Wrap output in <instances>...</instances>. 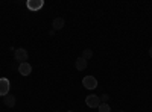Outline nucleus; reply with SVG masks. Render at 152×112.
Segmentation results:
<instances>
[{
	"label": "nucleus",
	"mask_w": 152,
	"mask_h": 112,
	"mask_svg": "<svg viewBox=\"0 0 152 112\" xmlns=\"http://www.w3.org/2000/svg\"><path fill=\"white\" fill-rule=\"evenodd\" d=\"M149 56H151V58H152V47H151V48H149Z\"/></svg>",
	"instance_id": "nucleus-13"
},
{
	"label": "nucleus",
	"mask_w": 152,
	"mask_h": 112,
	"mask_svg": "<svg viewBox=\"0 0 152 112\" xmlns=\"http://www.w3.org/2000/svg\"><path fill=\"white\" fill-rule=\"evenodd\" d=\"M9 88H11L9 80H8L6 77H2V79H0V95H2V97L8 95V94H9Z\"/></svg>",
	"instance_id": "nucleus-3"
},
{
	"label": "nucleus",
	"mask_w": 152,
	"mask_h": 112,
	"mask_svg": "<svg viewBox=\"0 0 152 112\" xmlns=\"http://www.w3.org/2000/svg\"><path fill=\"white\" fill-rule=\"evenodd\" d=\"M99 112H111V108L108 103H100L99 105Z\"/></svg>",
	"instance_id": "nucleus-10"
},
{
	"label": "nucleus",
	"mask_w": 152,
	"mask_h": 112,
	"mask_svg": "<svg viewBox=\"0 0 152 112\" xmlns=\"http://www.w3.org/2000/svg\"><path fill=\"white\" fill-rule=\"evenodd\" d=\"M91 56H93V50H90V48H85V50L82 52V58H84L85 61H88Z\"/></svg>",
	"instance_id": "nucleus-11"
},
{
	"label": "nucleus",
	"mask_w": 152,
	"mask_h": 112,
	"mask_svg": "<svg viewBox=\"0 0 152 112\" xmlns=\"http://www.w3.org/2000/svg\"><path fill=\"white\" fill-rule=\"evenodd\" d=\"M99 98H100V103H107L110 100V95L108 94H102V95H99Z\"/></svg>",
	"instance_id": "nucleus-12"
},
{
	"label": "nucleus",
	"mask_w": 152,
	"mask_h": 112,
	"mask_svg": "<svg viewBox=\"0 0 152 112\" xmlns=\"http://www.w3.org/2000/svg\"><path fill=\"white\" fill-rule=\"evenodd\" d=\"M75 67H76V70H79V71L85 70V68H87V61H85L82 56H79L78 59L75 61Z\"/></svg>",
	"instance_id": "nucleus-9"
},
{
	"label": "nucleus",
	"mask_w": 152,
	"mask_h": 112,
	"mask_svg": "<svg viewBox=\"0 0 152 112\" xmlns=\"http://www.w3.org/2000/svg\"><path fill=\"white\" fill-rule=\"evenodd\" d=\"M69 112H72V111H69Z\"/></svg>",
	"instance_id": "nucleus-14"
},
{
	"label": "nucleus",
	"mask_w": 152,
	"mask_h": 112,
	"mask_svg": "<svg viewBox=\"0 0 152 112\" xmlns=\"http://www.w3.org/2000/svg\"><path fill=\"white\" fill-rule=\"evenodd\" d=\"M85 103H87L88 108H99V105H100V98H99V95L91 94V95H88V97L85 98Z\"/></svg>",
	"instance_id": "nucleus-5"
},
{
	"label": "nucleus",
	"mask_w": 152,
	"mask_h": 112,
	"mask_svg": "<svg viewBox=\"0 0 152 112\" xmlns=\"http://www.w3.org/2000/svg\"><path fill=\"white\" fill-rule=\"evenodd\" d=\"M15 102H17V98H15V95H12V94H8V95L3 97V105L8 106V108H14Z\"/></svg>",
	"instance_id": "nucleus-7"
},
{
	"label": "nucleus",
	"mask_w": 152,
	"mask_h": 112,
	"mask_svg": "<svg viewBox=\"0 0 152 112\" xmlns=\"http://www.w3.org/2000/svg\"><path fill=\"white\" fill-rule=\"evenodd\" d=\"M18 73L21 74V76H29V74L32 73V67L29 62H23V64L18 65Z\"/></svg>",
	"instance_id": "nucleus-6"
},
{
	"label": "nucleus",
	"mask_w": 152,
	"mask_h": 112,
	"mask_svg": "<svg viewBox=\"0 0 152 112\" xmlns=\"http://www.w3.org/2000/svg\"><path fill=\"white\" fill-rule=\"evenodd\" d=\"M14 58H15V61L20 62V64H23V62H28V58H29L28 50H26V48H17L15 53H14Z\"/></svg>",
	"instance_id": "nucleus-1"
},
{
	"label": "nucleus",
	"mask_w": 152,
	"mask_h": 112,
	"mask_svg": "<svg viewBox=\"0 0 152 112\" xmlns=\"http://www.w3.org/2000/svg\"><path fill=\"white\" fill-rule=\"evenodd\" d=\"M26 6H28V9L35 12V11H40L44 6V2H43V0H28Z\"/></svg>",
	"instance_id": "nucleus-4"
},
{
	"label": "nucleus",
	"mask_w": 152,
	"mask_h": 112,
	"mask_svg": "<svg viewBox=\"0 0 152 112\" xmlns=\"http://www.w3.org/2000/svg\"><path fill=\"white\" fill-rule=\"evenodd\" d=\"M64 24H66V20H64V18H62V17H56V18L53 20V23H52V27H53L55 30H59V29L64 27Z\"/></svg>",
	"instance_id": "nucleus-8"
},
{
	"label": "nucleus",
	"mask_w": 152,
	"mask_h": 112,
	"mask_svg": "<svg viewBox=\"0 0 152 112\" xmlns=\"http://www.w3.org/2000/svg\"><path fill=\"white\" fill-rule=\"evenodd\" d=\"M82 85H84V88H87V90H94L97 86V80H96L94 76H85L82 79Z\"/></svg>",
	"instance_id": "nucleus-2"
}]
</instances>
